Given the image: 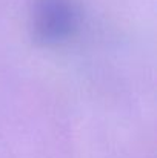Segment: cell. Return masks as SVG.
Wrapping results in <instances>:
<instances>
[{"mask_svg":"<svg viewBox=\"0 0 157 158\" xmlns=\"http://www.w3.org/2000/svg\"><path fill=\"white\" fill-rule=\"evenodd\" d=\"M76 25V12L69 0H37L33 12L34 37L52 45L66 39Z\"/></svg>","mask_w":157,"mask_h":158,"instance_id":"obj_1","label":"cell"}]
</instances>
